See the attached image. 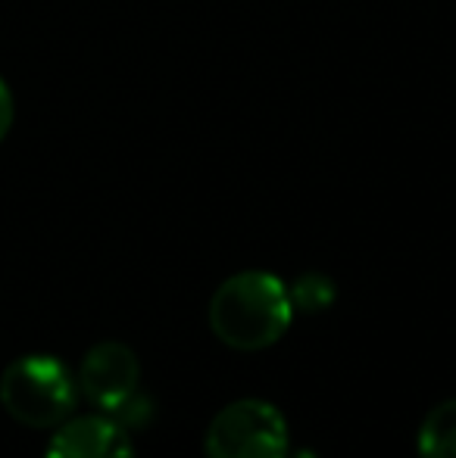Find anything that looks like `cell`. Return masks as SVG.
Wrapping results in <instances>:
<instances>
[{
    "mask_svg": "<svg viewBox=\"0 0 456 458\" xmlns=\"http://www.w3.org/2000/svg\"><path fill=\"white\" fill-rule=\"evenodd\" d=\"M294 321L288 284L272 272H237L210 300V327L231 350L256 352L275 346Z\"/></svg>",
    "mask_w": 456,
    "mask_h": 458,
    "instance_id": "1",
    "label": "cell"
},
{
    "mask_svg": "<svg viewBox=\"0 0 456 458\" xmlns=\"http://www.w3.org/2000/svg\"><path fill=\"white\" fill-rule=\"evenodd\" d=\"M0 403L25 428H60L79 403V380L54 356H22L0 377Z\"/></svg>",
    "mask_w": 456,
    "mask_h": 458,
    "instance_id": "2",
    "label": "cell"
},
{
    "mask_svg": "<svg viewBox=\"0 0 456 458\" xmlns=\"http://www.w3.org/2000/svg\"><path fill=\"white\" fill-rule=\"evenodd\" d=\"M207 458H288L291 428L266 399H235L210 421Z\"/></svg>",
    "mask_w": 456,
    "mask_h": 458,
    "instance_id": "3",
    "label": "cell"
},
{
    "mask_svg": "<svg viewBox=\"0 0 456 458\" xmlns=\"http://www.w3.org/2000/svg\"><path fill=\"white\" fill-rule=\"evenodd\" d=\"M79 390L91 405H98L104 415H110L116 405L125 403L132 393H138L141 365L132 346L119 340H104L91 346L79 365Z\"/></svg>",
    "mask_w": 456,
    "mask_h": 458,
    "instance_id": "4",
    "label": "cell"
},
{
    "mask_svg": "<svg viewBox=\"0 0 456 458\" xmlns=\"http://www.w3.org/2000/svg\"><path fill=\"white\" fill-rule=\"evenodd\" d=\"M44 458H138L128 430L110 415L69 418L56 428Z\"/></svg>",
    "mask_w": 456,
    "mask_h": 458,
    "instance_id": "5",
    "label": "cell"
},
{
    "mask_svg": "<svg viewBox=\"0 0 456 458\" xmlns=\"http://www.w3.org/2000/svg\"><path fill=\"white\" fill-rule=\"evenodd\" d=\"M416 449L419 458H456V399H447L428 411Z\"/></svg>",
    "mask_w": 456,
    "mask_h": 458,
    "instance_id": "6",
    "label": "cell"
},
{
    "mask_svg": "<svg viewBox=\"0 0 456 458\" xmlns=\"http://www.w3.org/2000/svg\"><path fill=\"white\" fill-rule=\"evenodd\" d=\"M288 293H291L294 312H325V309L335 302L338 287L329 275L310 272V275H300L297 281L288 287Z\"/></svg>",
    "mask_w": 456,
    "mask_h": 458,
    "instance_id": "7",
    "label": "cell"
},
{
    "mask_svg": "<svg viewBox=\"0 0 456 458\" xmlns=\"http://www.w3.org/2000/svg\"><path fill=\"white\" fill-rule=\"evenodd\" d=\"M13 125V91L6 88V81L0 79V140L6 138Z\"/></svg>",
    "mask_w": 456,
    "mask_h": 458,
    "instance_id": "8",
    "label": "cell"
},
{
    "mask_svg": "<svg viewBox=\"0 0 456 458\" xmlns=\"http://www.w3.org/2000/svg\"><path fill=\"white\" fill-rule=\"evenodd\" d=\"M288 458H291V455H288ZM294 458H316V455H310V453H297Z\"/></svg>",
    "mask_w": 456,
    "mask_h": 458,
    "instance_id": "9",
    "label": "cell"
}]
</instances>
